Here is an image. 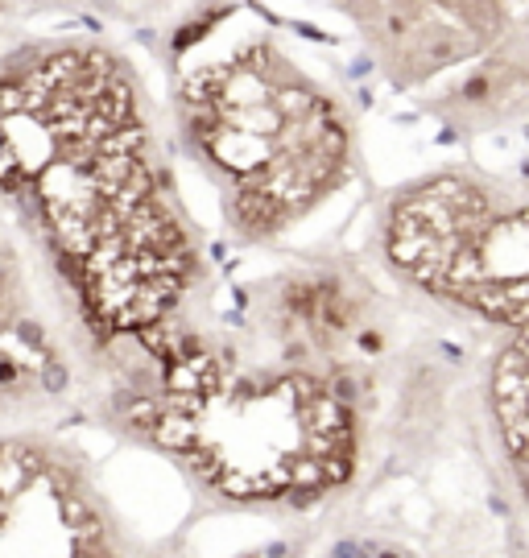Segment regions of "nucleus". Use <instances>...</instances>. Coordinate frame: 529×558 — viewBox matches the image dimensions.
I'll list each match as a JSON object with an SVG mask.
<instances>
[{"instance_id": "obj_1", "label": "nucleus", "mask_w": 529, "mask_h": 558, "mask_svg": "<svg viewBox=\"0 0 529 558\" xmlns=\"http://www.w3.org/2000/svg\"><path fill=\"white\" fill-rule=\"evenodd\" d=\"M0 203L91 364L194 319L207 265L137 70L99 41L0 62Z\"/></svg>"}, {"instance_id": "obj_2", "label": "nucleus", "mask_w": 529, "mask_h": 558, "mask_svg": "<svg viewBox=\"0 0 529 558\" xmlns=\"http://www.w3.org/2000/svg\"><path fill=\"white\" fill-rule=\"evenodd\" d=\"M352 286L281 281L261 339L186 319L103 364V422L223 513L302 517L356 492L372 451V364Z\"/></svg>"}, {"instance_id": "obj_3", "label": "nucleus", "mask_w": 529, "mask_h": 558, "mask_svg": "<svg viewBox=\"0 0 529 558\" xmlns=\"http://www.w3.org/2000/svg\"><path fill=\"white\" fill-rule=\"evenodd\" d=\"M174 128L215 186L228 228L248 244L294 232L360 166L356 120L339 95L269 37L186 62L174 87Z\"/></svg>"}, {"instance_id": "obj_4", "label": "nucleus", "mask_w": 529, "mask_h": 558, "mask_svg": "<svg viewBox=\"0 0 529 558\" xmlns=\"http://www.w3.org/2000/svg\"><path fill=\"white\" fill-rule=\"evenodd\" d=\"M377 252L406 294L497 335H526L529 219L517 182L484 170L414 178L385 199Z\"/></svg>"}, {"instance_id": "obj_5", "label": "nucleus", "mask_w": 529, "mask_h": 558, "mask_svg": "<svg viewBox=\"0 0 529 558\" xmlns=\"http://www.w3.org/2000/svg\"><path fill=\"white\" fill-rule=\"evenodd\" d=\"M0 558H178L137 534L91 459L41 426L0 430Z\"/></svg>"}, {"instance_id": "obj_6", "label": "nucleus", "mask_w": 529, "mask_h": 558, "mask_svg": "<svg viewBox=\"0 0 529 558\" xmlns=\"http://www.w3.org/2000/svg\"><path fill=\"white\" fill-rule=\"evenodd\" d=\"M79 385V343L29 252L0 223V430L33 426Z\"/></svg>"}, {"instance_id": "obj_7", "label": "nucleus", "mask_w": 529, "mask_h": 558, "mask_svg": "<svg viewBox=\"0 0 529 558\" xmlns=\"http://www.w3.org/2000/svg\"><path fill=\"white\" fill-rule=\"evenodd\" d=\"M484 410L497 439V451L509 468L513 492H521V468H526V335H505L488 364L484 381Z\"/></svg>"}]
</instances>
